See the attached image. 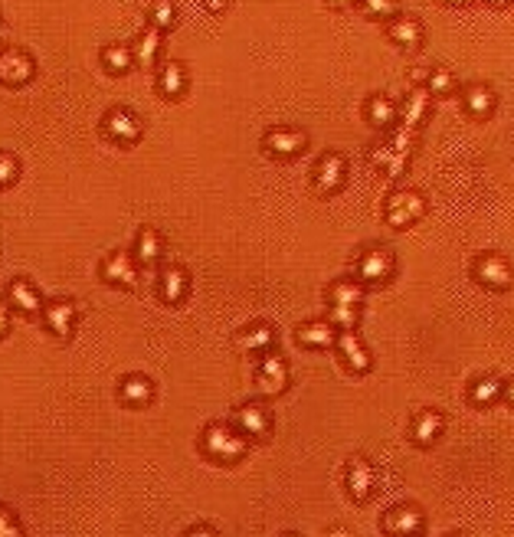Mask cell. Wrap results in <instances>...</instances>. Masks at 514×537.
Masks as SVG:
<instances>
[{"label":"cell","mask_w":514,"mask_h":537,"mask_svg":"<svg viewBox=\"0 0 514 537\" xmlns=\"http://www.w3.org/2000/svg\"><path fill=\"white\" fill-rule=\"evenodd\" d=\"M33 75H36V63L23 50H4L0 53V82L11 89H20L27 86Z\"/></svg>","instance_id":"obj_14"},{"label":"cell","mask_w":514,"mask_h":537,"mask_svg":"<svg viewBox=\"0 0 514 537\" xmlns=\"http://www.w3.org/2000/svg\"><path fill=\"white\" fill-rule=\"evenodd\" d=\"M102 63H105L108 73H128L131 66H135V56H131V46H121V43H112L102 50Z\"/></svg>","instance_id":"obj_32"},{"label":"cell","mask_w":514,"mask_h":537,"mask_svg":"<svg viewBox=\"0 0 514 537\" xmlns=\"http://www.w3.org/2000/svg\"><path fill=\"white\" fill-rule=\"evenodd\" d=\"M75 318H79V308H75L73 299H56L43 305V324L56 338H69L75 328Z\"/></svg>","instance_id":"obj_16"},{"label":"cell","mask_w":514,"mask_h":537,"mask_svg":"<svg viewBox=\"0 0 514 537\" xmlns=\"http://www.w3.org/2000/svg\"><path fill=\"white\" fill-rule=\"evenodd\" d=\"M102 279L108 285H118V289H138V259L118 249V253H108L102 259Z\"/></svg>","instance_id":"obj_12"},{"label":"cell","mask_w":514,"mask_h":537,"mask_svg":"<svg viewBox=\"0 0 514 537\" xmlns=\"http://www.w3.org/2000/svg\"><path fill=\"white\" fill-rule=\"evenodd\" d=\"M282 537H301V534H282Z\"/></svg>","instance_id":"obj_43"},{"label":"cell","mask_w":514,"mask_h":537,"mask_svg":"<svg viewBox=\"0 0 514 537\" xmlns=\"http://www.w3.org/2000/svg\"><path fill=\"white\" fill-rule=\"evenodd\" d=\"M0 537H23V527L11 508H0Z\"/></svg>","instance_id":"obj_38"},{"label":"cell","mask_w":514,"mask_h":537,"mask_svg":"<svg viewBox=\"0 0 514 537\" xmlns=\"http://www.w3.org/2000/svg\"><path fill=\"white\" fill-rule=\"evenodd\" d=\"M148 20H151V30H171L177 23V7L174 4H151L148 7Z\"/></svg>","instance_id":"obj_34"},{"label":"cell","mask_w":514,"mask_h":537,"mask_svg":"<svg viewBox=\"0 0 514 537\" xmlns=\"http://www.w3.org/2000/svg\"><path fill=\"white\" fill-rule=\"evenodd\" d=\"M158 92L164 98H181L187 92V69L181 63H164L158 69Z\"/></svg>","instance_id":"obj_28"},{"label":"cell","mask_w":514,"mask_h":537,"mask_svg":"<svg viewBox=\"0 0 514 537\" xmlns=\"http://www.w3.org/2000/svg\"><path fill=\"white\" fill-rule=\"evenodd\" d=\"M183 537H216V531H210L206 525H200V527H191Z\"/></svg>","instance_id":"obj_40"},{"label":"cell","mask_w":514,"mask_h":537,"mask_svg":"<svg viewBox=\"0 0 514 537\" xmlns=\"http://www.w3.org/2000/svg\"><path fill=\"white\" fill-rule=\"evenodd\" d=\"M446 430V419H442L440 409H419L417 416H413V426H409V436L417 442L419 449H429V446H436Z\"/></svg>","instance_id":"obj_17"},{"label":"cell","mask_w":514,"mask_h":537,"mask_svg":"<svg viewBox=\"0 0 514 537\" xmlns=\"http://www.w3.org/2000/svg\"><path fill=\"white\" fill-rule=\"evenodd\" d=\"M7 305L17 308L20 315H36L43 312V299H40V292L33 289L27 279H13L11 289H7Z\"/></svg>","instance_id":"obj_23"},{"label":"cell","mask_w":514,"mask_h":537,"mask_svg":"<svg viewBox=\"0 0 514 537\" xmlns=\"http://www.w3.org/2000/svg\"><path fill=\"white\" fill-rule=\"evenodd\" d=\"M131 256L138 259V266H158L164 256V237L154 230V226H144L135 239V253Z\"/></svg>","instance_id":"obj_24"},{"label":"cell","mask_w":514,"mask_h":537,"mask_svg":"<svg viewBox=\"0 0 514 537\" xmlns=\"http://www.w3.org/2000/svg\"><path fill=\"white\" fill-rule=\"evenodd\" d=\"M187 289H191V276H187L183 266H164L161 272H158V299H161L164 305L183 301Z\"/></svg>","instance_id":"obj_18"},{"label":"cell","mask_w":514,"mask_h":537,"mask_svg":"<svg viewBox=\"0 0 514 537\" xmlns=\"http://www.w3.org/2000/svg\"><path fill=\"white\" fill-rule=\"evenodd\" d=\"M364 112H367V119H370V125H377V128H386V125H393V121L400 119V105L390 96H384V92H377V96L367 98Z\"/></svg>","instance_id":"obj_29"},{"label":"cell","mask_w":514,"mask_h":537,"mask_svg":"<svg viewBox=\"0 0 514 537\" xmlns=\"http://www.w3.org/2000/svg\"><path fill=\"white\" fill-rule=\"evenodd\" d=\"M200 452L220 465H236L246 459L249 440L236 430L233 423H210L200 436Z\"/></svg>","instance_id":"obj_1"},{"label":"cell","mask_w":514,"mask_h":537,"mask_svg":"<svg viewBox=\"0 0 514 537\" xmlns=\"http://www.w3.org/2000/svg\"><path fill=\"white\" fill-rule=\"evenodd\" d=\"M386 36L400 46V50H419L423 46V23L417 17H407V13H400L390 20L386 27Z\"/></svg>","instance_id":"obj_20"},{"label":"cell","mask_w":514,"mask_h":537,"mask_svg":"<svg viewBox=\"0 0 514 537\" xmlns=\"http://www.w3.org/2000/svg\"><path fill=\"white\" fill-rule=\"evenodd\" d=\"M426 525V515L417 505H393L380 518V531L386 537H419Z\"/></svg>","instance_id":"obj_8"},{"label":"cell","mask_w":514,"mask_h":537,"mask_svg":"<svg viewBox=\"0 0 514 537\" xmlns=\"http://www.w3.org/2000/svg\"><path fill=\"white\" fill-rule=\"evenodd\" d=\"M328 305L331 308H361L364 305V285L357 279H334L328 285Z\"/></svg>","instance_id":"obj_22"},{"label":"cell","mask_w":514,"mask_h":537,"mask_svg":"<svg viewBox=\"0 0 514 537\" xmlns=\"http://www.w3.org/2000/svg\"><path fill=\"white\" fill-rule=\"evenodd\" d=\"M276 344V328L272 324H253L236 338V347L246 354H269V347Z\"/></svg>","instance_id":"obj_26"},{"label":"cell","mask_w":514,"mask_h":537,"mask_svg":"<svg viewBox=\"0 0 514 537\" xmlns=\"http://www.w3.org/2000/svg\"><path fill=\"white\" fill-rule=\"evenodd\" d=\"M7 331H11V312H7L4 305H0V341L7 338Z\"/></svg>","instance_id":"obj_39"},{"label":"cell","mask_w":514,"mask_h":537,"mask_svg":"<svg viewBox=\"0 0 514 537\" xmlns=\"http://www.w3.org/2000/svg\"><path fill=\"white\" fill-rule=\"evenodd\" d=\"M344 485H347L351 502H357V505H367V502L374 498V492H377V472H374V465H370V459H364V455H354L351 463H347V469H344Z\"/></svg>","instance_id":"obj_7"},{"label":"cell","mask_w":514,"mask_h":537,"mask_svg":"<svg viewBox=\"0 0 514 537\" xmlns=\"http://www.w3.org/2000/svg\"><path fill=\"white\" fill-rule=\"evenodd\" d=\"M452 537H469V534H452Z\"/></svg>","instance_id":"obj_44"},{"label":"cell","mask_w":514,"mask_h":537,"mask_svg":"<svg viewBox=\"0 0 514 537\" xmlns=\"http://www.w3.org/2000/svg\"><path fill=\"white\" fill-rule=\"evenodd\" d=\"M344 183H347V161L341 154H324L322 161L311 167V187L322 197L338 194Z\"/></svg>","instance_id":"obj_9"},{"label":"cell","mask_w":514,"mask_h":537,"mask_svg":"<svg viewBox=\"0 0 514 537\" xmlns=\"http://www.w3.org/2000/svg\"><path fill=\"white\" fill-rule=\"evenodd\" d=\"M471 276L479 285L492 292H504L514 285V272H511V262L498 253H482V256L471 262Z\"/></svg>","instance_id":"obj_5"},{"label":"cell","mask_w":514,"mask_h":537,"mask_svg":"<svg viewBox=\"0 0 514 537\" xmlns=\"http://www.w3.org/2000/svg\"><path fill=\"white\" fill-rule=\"evenodd\" d=\"M413 131H403L397 128L393 135H390V141H384L380 148L370 154V164H377V167H384L386 177H400V174L407 171L409 164V154H413Z\"/></svg>","instance_id":"obj_3"},{"label":"cell","mask_w":514,"mask_h":537,"mask_svg":"<svg viewBox=\"0 0 514 537\" xmlns=\"http://www.w3.org/2000/svg\"><path fill=\"white\" fill-rule=\"evenodd\" d=\"M502 400H508V403H511V407H514V380H508V384H504Z\"/></svg>","instance_id":"obj_41"},{"label":"cell","mask_w":514,"mask_h":537,"mask_svg":"<svg viewBox=\"0 0 514 537\" xmlns=\"http://www.w3.org/2000/svg\"><path fill=\"white\" fill-rule=\"evenodd\" d=\"M429 98H432V96H429L423 86L409 92L407 102L400 105V128L413 131V135H417V128L423 125V121H426V115H429Z\"/></svg>","instance_id":"obj_21"},{"label":"cell","mask_w":514,"mask_h":537,"mask_svg":"<svg viewBox=\"0 0 514 537\" xmlns=\"http://www.w3.org/2000/svg\"><path fill=\"white\" fill-rule=\"evenodd\" d=\"M338 354H341L344 367L351 370V374H367L370 367H374V357L370 351L364 347V341L357 338L354 331H338Z\"/></svg>","instance_id":"obj_15"},{"label":"cell","mask_w":514,"mask_h":537,"mask_svg":"<svg viewBox=\"0 0 514 537\" xmlns=\"http://www.w3.org/2000/svg\"><path fill=\"white\" fill-rule=\"evenodd\" d=\"M20 177V161L13 154H0V187H11Z\"/></svg>","instance_id":"obj_37"},{"label":"cell","mask_w":514,"mask_h":537,"mask_svg":"<svg viewBox=\"0 0 514 537\" xmlns=\"http://www.w3.org/2000/svg\"><path fill=\"white\" fill-rule=\"evenodd\" d=\"M305 144H308V135L299 128H272L262 138V151L272 154V158H279V161L299 158L301 151H305Z\"/></svg>","instance_id":"obj_13"},{"label":"cell","mask_w":514,"mask_h":537,"mask_svg":"<svg viewBox=\"0 0 514 537\" xmlns=\"http://www.w3.org/2000/svg\"><path fill=\"white\" fill-rule=\"evenodd\" d=\"M361 322V308H328V324L334 331H354Z\"/></svg>","instance_id":"obj_35"},{"label":"cell","mask_w":514,"mask_h":537,"mask_svg":"<svg viewBox=\"0 0 514 537\" xmlns=\"http://www.w3.org/2000/svg\"><path fill=\"white\" fill-rule=\"evenodd\" d=\"M462 105H465V112H469L471 119H488L495 108V92L485 82H471L462 92Z\"/></svg>","instance_id":"obj_25"},{"label":"cell","mask_w":514,"mask_h":537,"mask_svg":"<svg viewBox=\"0 0 514 537\" xmlns=\"http://www.w3.org/2000/svg\"><path fill=\"white\" fill-rule=\"evenodd\" d=\"M429 96H452L456 92V75L449 69H442V66H432L426 69V82H423Z\"/></svg>","instance_id":"obj_33"},{"label":"cell","mask_w":514,"mask_h":537,"mask_svg":"<svg viewBox=\"0 0 514 537\" xmlns=\"http://www.w3.org/2000/svg\"><path fill=\"white\" fill-rule=\"evenodd\" d=\"M295 341H299L301 347H308V351H324V347H331V344L338 341V331L328 324V318H324V322L322 318H315V322L299 324Z\"/></svg>","instance_id":"obj_19"},{"label":"cell","mask_w":514,"mask_h":537,"mask_svg":"<svg viewBox=\"0 0 514 537\" xmlns=\"http://www.w3.org/2000/svg\"><path fill=\"white\" fill-rule=\"evenodd\" d=\"M118 397H121V403H128V407H148L151 400H154V384H151L148 377L131 374L121 380Z\"/></svg>","instance_id":"obj_27"},{"label":"cell","mask_w":514,"mask_h":537,"mask_svg":"<svg viewBox=\"0 0 514 537\" xmlns=\"http://www.w3.org/2000/svg\"><path fill=\"white\" fill-rule=\"evenodd\" d=\"M102 131H105V138L115 141V144H135V141H141V135H144V125H141V119L135 112H128V108H112L105 119H102Z\"/></svg>","instance_id":"obj_11"},{"label":"cell","mask_w":514,"mask_h":537,"mask_svg":"<svg viewBox=\"0 0 514 537\" xmlns=\"http://www.w3.org/2000/svg\"><path fill=\"white\" fill-rule=\"evenodd\" d=\"M354 272H357L361 285H386L397 272V259L386 246H367L361 249V256L354 262Z\"/></svg>","instance_id":"obj_2"},{"label":"cell","mask_w":514,"mask_h":537,"mask_svg":"<svg viewBox=\"0 0 514 537\" xmlns=\"http://www.w3.org/2000/svg\"><path fill=\"white\" fill-rule=\"evenodd\" d=\"M328 537H351V531H347V527H331Z\"/></svg>","instance_id":"obj_42"},{"label":"cell","mask_w":514,"mask_h":537,"mask_svg":"<svg viewBox=\"0 0 514 537\" xmlns=\"http://www.w3.org/2000/svg\"><path fill=\"white\" fill-rule=\"evenodd\" d=\"M158 53H161V33L148 27V30L135 40V46H131V56H135V63H138L141 69H151V66L158 63Z\"/></svg>","instance_id":"obj_30"},{"label":"cell","mask_w":514,"mask_h":537,"mask_svg":"<svg viewBox=\"0 0 514 537\" xmlns=\"http://www.w3.org/2000/svg\"><path fill=\"white\" fill-rule=\"evenodd\" d=\"M233 426L249 442H266L272 436V409L266 403H259V400H249V403H243V407L236 409Z\"/></svg>","instance_id":"obj_6"},{"label":"cell","mask_w":514,"mask_h":537,"mask_svg":"<svg viewBox=\"0 0 514 537\" xmlns=\"http://www.w3.org/2000/svg\"><path fill=\"white\" fill-rule=\"evenodd\" d=\"M423 214H426V197L419 191H393L384 204V220L397 230L413 226L417 220H423Z\"/></svg>","instance_id":"obj_4"},{"label":"cell","mask_w":514,"mask_h":537,"mask_svg":"<svg viewBox=\"0 0 514 537\" xmlns=\"http://www.w3.org/2000/svg\"><path fill=\"white\" fill-rule=\"evenodd\" d=\"M502 390L504 380H498V377H479L469 387V403L471 407H492V403L502 400Z\"/></svg>","instance_id":"obj_31"},{"label":"cell","mask_w":514,"mask_h":537,"mask_svg":"<svg viewBox=\"0 0 514 537\" xmlns=\"http://www.w3.org/2000/svg\"><path fill=\"white\" fill-rule=\"evenodd\" d=\"M256 387L262 397H282L289 390V364L279 354H262L256 364Z\"/></svg>","instance_id":"obj_10"},{"label":"cell","mask_w":514,"mask_h":537,"mask_svg":"<svg viewBox=\"0 0 514 537\" xmlns=\"http://www.w3.org/2000/svg\"><path fill=\"white\" fill-rule=\"evenodd\" d=\"M361 11L370 13L374 20H386V17H400V7H397V4H390V0H367V4H361Z\"/></svg>","instance_id":"obj_36"}]
</instances>
